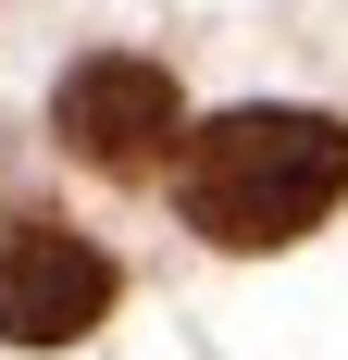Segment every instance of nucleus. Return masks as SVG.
Instances as JSON below:
<instances>
[{
    "mask_svg": "<svg viewBox=\"0 0 348 360\" xmlns=\"http://www.w3.org/2000/svg\"><path fill=\"white\" fill-rule=\"evenodd\" d=\"M336 199H348V124L336 112H286V100L211 112L187 137V162H174V212L211 249H286Z\"/></svg>",
    "mask_w": 348,
    "mask_h": 360,
    "instance_id": "1",
    "label": "nucleus"
},
{
    "mask_svg": "<svg viewBox=\"0 0 348 360\" xmlns=\"http://www.w3.org/2000/svg\"><path fill=\"white\" fill-rule=\"evenodd\" d=\"M50 137H63L87 174H149V162L187 137V100H174V75L137 63V50H87V63L50 87Z\"/></svg>",
    "mask_w": 348,
    "mask_h": 360,
    "instance_id": "2",
    "label": "nucleus"
},
{
    "mask_svg": "<svg viewBox=\"0 0 348 360\" xmlns=\"http://www.w3.org/2000/svg\"><path fill=\"white\" fill-rule=\"evenodd\" d=\"M112 286H125V274H112L75 224H50V212L0 224V335H13V348H75V335H100Z\"/></svg>",
    "mask_w": 348,
    "mask_h": 360,
    "instance_id": "3",
    "label": "nucleus"
}]
</instances>
